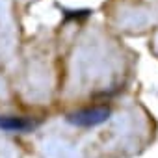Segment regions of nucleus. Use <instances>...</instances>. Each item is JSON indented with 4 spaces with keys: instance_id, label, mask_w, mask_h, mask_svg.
I'll return each instance as SVG.
<instances>
[{
    "instance_id": "nucleus-2",
    "label": "nucleus",
    "mask_w": 158,
    "mask_h": 158,
    "mask_svg": "<svg viewBox=\"0 0 158 158\" xmlns=\"http://www.w3.org/2000/svg\"><path fill=\"white\" fill-rule=\"evenodd\" d=\"M34 127L35 123L26 117H0V130L4 132H30Z\"/></svg>"
},
{
    "instance_id": "nucleus-1",
    "label": "nucleus",
    "mask_w": 158,
    "mask_h": 158,
    "mask_svg": "<svg viewBox=\"0 0 158 158\" xmlns=\"http://www.w3.org/2000/svg\"><path fill=\"white\" fill-rule=\"evenodd\" d=\"M112 115L110 108H86V110H78L67 115V121L74 127L80 128H93L102 123H106Z\"/></svg>"
}]
</instances>
